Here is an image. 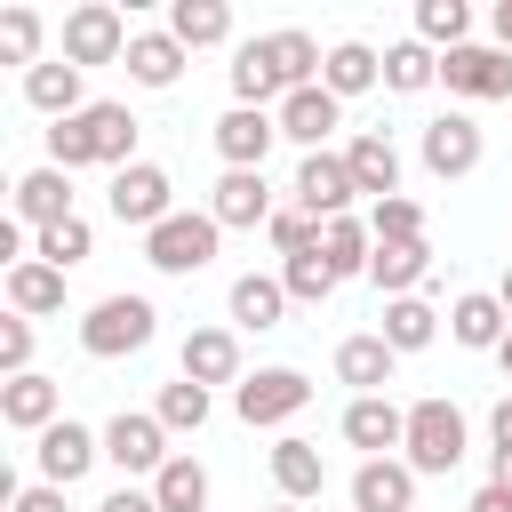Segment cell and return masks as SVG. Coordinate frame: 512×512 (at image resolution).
<instances>
[{
    "label": "cell",
    "mask_w": 512,
    "mask_h": 512,
    "mask_svg": "<svg viewBox=\"0 0 512 512\" xmlns=\"http://www.w3.org/2000/svg\"><path fill=\"white\" fill-rule=\"evenodd\" d=\"M160 336V312H152V296H96L88 304V320H80V352L88 360H128V352H144Z\"/></svg>",
    "instance_id": "obj_1"
},
{
    "label": "cell",
    "mask_w": 512,
    "mask_h": 512,
    "mask_svg": "<svg viewBox=\"0 0 512 512\" xmlns=\"http://www.w3.org/2000/svg\"><path fill=\"white\" fill-rule=\"evenodd\" d=\"M464 408L456 400H440V392H424L416 408H408V440H400V456H408V472L424 480V472H456L464 464Z\"/></svg>",
    "instance_id": "obj_2"
},
{
    "label": "cell",
    "mask_w": 512,
    "mask_h": 512,
    "mask_svg": "<svg viewBox=\"0 0 512 512\" xmlns=\"http://www.w3.org/2000/svg\"><path fill=\"white\" fill-rule=\"evenodd\" d=\"M216 240H224V224H216L208 208H176L168 224H152V232H144V264H152V272H168V280H184V272L216 264Z\"/></svg>",
    "instance_id": "obj_3"
},
{
    "label": "cell",
    "mask_w": 512,
    "mask_h": 512,
    "mask_svg": "<svg viewBox=\"0 0 512 512\" xmlns=\"http://www.w3.org/2000/svg\"><path fill=\"white\" fill-rule=\"evenodd\" d=\"M440 80H448V96H464V104H512V56H504L496 40L448 48V56H440Z\"/></svg>",
    "instance_id": "obj_4"
},
{
    "label": "cell",
    "mask_w": 512,
    "mask_h": 512,
    "mask_svg": "<svg viewBox=\"0 0 512 512\" xmlns=\"http://www.w3.org/2000/svg\"><path fill=\"white\" fill-rule=\"evenodd\" d=\"M232 408H240V424H288L312 408V376L304 368H256L232 384Z\"/></svg>",
    "instance_id": "obj_5"
},
{
    "label": "cell",
    "mask_w": 512,
    "mask_h": 512,
    "mask_svg": "<svg viewBox=\"0 0 512 512\" xmlns=\"http://www.w3.org/2000/svg\"><path fill=\"white\" fill-rule=\"evenodd\" d=\"M128 40H136V32L120 24L112 0H80V8L64 16V64H80V72H88V64H120Z\"/></svg>",
    "instance_id": "obj_6"
},
{
    "label": "cell",
    "mask_w": 512,
    "mask_h": 512,
    "mask_svg": "<svg viewBox=\"0 0 512 512\" xmlns=\"http://www.w3.org/2000/svg\"><path fill=\"white\" fill-rule=\"evenodd\" d=\"M296 208L304 216H320V224H336V216H352V200H360V184H352V168H344V152H304L296 160Z\"/></svg>",
    "instance_id": "obj_7"
},
{
    "label": "cell",
    "mask_w": 512,
    "mask_h": 512,
    "mask_svg": "<svg viewBox=\"0 0 512 512\" xmlns=\"http://www.w3.org/2000/svg\"><path fill=\"white\" fill-rule=\"evenodd\" d=\"M112 216H120V224H136V232L168 224V216H176V184H168V168H152V160L120 168V176H112Z\"/></svg>",
    "instance_id": "obj_8"
},
{
    "label": "cell",
    "mask_w": 512,
    "mask_h": 512,
    "mask_svg": "<svg viewBox=\"0 0 512 512\" xmlns=\"http://www.w3.org/2000/svg\"><path fill=\"white\" fill-rule=\"evenodd\" d=\"M480 120L472 112H440V120H424V168L440 176V184H456V176H472L480 168Z\"/></svg>",
    "instance_id": "obj_9"
},
{
    "label": "cell",
    "mask_w": 512,
    "mask_h": 512,
    "mask_svg": "<svg viewBox=\"0 0 512 512\" xmlns=\"http://www.w3.org/2000/svg\"><path fill=\"white\" fill-rule=\"evenodd\" d=\"M104 456H112L120 472H160V464H168V424H160L152 408H120V416L104 424Z\"/></svg>",
    "instance_id": "obj_10"
},
{
    "label": "cell",
    "mask_w": 512,
    "mask_h": 512,
    "mask_svg": "<svg viewBox=\"0 0 512 512\" xmlns=\"http://www.w3.org/2000/svg\"><path fill=\"white\" fill-rule=\"evenodd\" d=\"M208 216H216L224 232L272 224L280 208H272V184H264V168H224V176H216V192H208Z\"/></svg>",
    "instance_id": "obj_11"
},
{
    "label": "cell",
    "mask_w": 512,
    "mask_h": 512,
    "mask_svg": "<svg viewBox=\"0 0 512 512\" xmlns=\"http://www.w3.org/2000/svg\"><path fill=\"white\" fill-rule=\"evenodd\" d=\"M32 456H40V480H48V488H72V480H88V464L104 456V432H88V424H72V416H64V424H48V432H40V448H32Z\"/></svg>",
    "instance_id": "obj_12"
},
{
    "label": "cell",
    "mask_w": 512,
    "mask_h": 512,
    "mask_svg": "<svg viewBox=\"0 0 512 512\" xmlns=\"http://www.w3.org/2000/svg\"><path fill=\"white\" fill-rule=\"evenodd\" d=\"M272 144H280V112H248V104H232V112L216 120V160H224V168H264Z\"/></svg>",
    "instance_id": "obj_13"
},
{
    "label": "cell",
    "mask_w": 512,
    "mask_h": 512,
    "mask_svg": "<svg viewBox=\"0 0 512 512\" xmlns=\"http://www.w3.org/2000/svg\"><path fill=\"white\" fill-rule=\"evenodd\" d=\"M0 424H16V432H48V424H64V384L56 376H8L0 384Z\"/></svg>",
    "instance_id": "obj_14"
},
{
    "label": "cell",
    "mask_w": 512,
    "mask_h": 512,
    "mask_svg": "<svg viewBox=\"0 0 512 512\" xmlns=\"http://www.w3.org/2000/svg\"><path fill=\"white\" fill-rule=\"evenodd\" d=\"M344 440L360 448V464H368V456H392V448L408 440V408H392L384 392H368V400L344 408Z\"/></svg>",
    "instance_id": "obj_15"
},
{
    "label": "cell",
    "mask_w": 512,
    "mask_h": 512,
    "mask_svg": "<svg viewBox=\"0 0 512 512\" xmlns=\"http://www.w3.org/2000/svg\"><path fill=\"white\" fill-rule=\"evenodd\" d=\"M416 504V472L408 456H368L352 472V512H408Z\"/></svg>",
    "instance_id": "obj_16"
},
{
    "label": "cell",
    "mask_w": 512,
    "mask_h": 512,
    "mask_svg": "<svg viewBox=\"0 0 512 512\" xmlns=\"http://www.w3.org/2000/svg\"><path fill=\"white\" fill-rule=\"evenodd\" d=\"M344 168H352V184H360L368 200H392V192H400V144H392L384 128H360V136L344 144Z\"/></svg>",
    "instance_id": "obj_17"
},
{
    "label": "cell",
    "mask_w": 512,
    "mask_h": 512,
    "mask_svg": "<svg viewBox=\"0 0 512 512\" xmlns=\"http://www.w3.org/2000/svg\"><path fill=\"white\" fill-rule=\"evenodd\" d=\"M64 216H80L64 168H32V176H16V224H24V232H48V224H64Z\"/></svg>",
    "instance_id": "obj_18"
},
{
    "label": "cell",
    "mask_w": 512,
    "mask_h": 512,
    "mask_svg": "<svg viewBox=\"0 0 512 512\" xmlns=\"http://www.w3.org/2000/svg\"><path fill=\"white\" fill-rule=\"evenodd\" d=\"M448 336H456L464 352H496V344L512 336V312H504V296H488V288L456 296V304H448Z\"/></svg>",
    "instance_id": "obj_19"
},
{
    "label": "cell",
    "mask_w": 512,
    "mask_h": 512,
    "mask_svg": "<svg viewBox=\"0 0 512 512\" xmlns=\"http://www.w3.org/2000/svg\"><path fill=\"white\" fill-rule=\"evenodd\" d=\"M24 104H32V112H48V120H72V112H88V88H80V64H64V56H48V64H32V72H24Z\"/></svg>",
    "instance_id": "obj_20"
},
{
    "label": "cell",
    "mask_w": 512,
    "mask_h": 512,
    "mask_svg": "<svg viewBox=\"0 0 512 512\" xmlns=\"http://www.w3.org/2000/svg\"><path fill=\"white\" fill-rule=\"evenodd\" d=\"M80 128H88V152H96V168H136V112L128 104H88L80 112Z\"/></svg>",
    "instance_id": "obj_21"
},
{
    "label": "cell",
    "mask_w": 512,
    "mask_h": 512,
    "mask_svg": "<svg viewBox=\"0 0 512 512\" xmlns=\"http://www.w3.org/2000/svg\"><path fill=\"white\" fill-rule=\"evenodd\" d=\"M184 376L208 384V392L216 384H240V336L232 328H192L184 336Z\"/></svg>",
    "instance_id": "obj_22"
},
{
    "label": "cell",
    "mask_w": 512,
    "mask_h": 512,
    "mask_svg": "<svg viewBox=\"0 0 512 512\" xmlns=\"http://www.w3.org/2000/svg\"><path fill=\"white\" fill-rule=\"evenodd\" d=\"M120 64H128L136 88H176V80H184V40H176V32H136Z\"/></svg>",
    "instance_id": "obj_23"
},
{
    "label": "cell",
    "mask_w": 512,
    "mask_h": 512,
    "mask_svg": "<svg viewBox=\"0 0 512 512\" xmlns=\"http://www.w3.org/2000/svg\"><path fill=\"white\" fill-rule=\"evenodd\" d=\"M376 80H384V56H376L368 40H336L328 64H320V88H328L336 104H344V96H368Z\"/></svg>",
    "instance_id": "obj_24"
},
{
    "label": "cell",
    "mask_w": 512,
    "mask_h": 512,
    "mask_svg": "<svg viewBox=\"0 0 512 512\" xmlns=\"http://www.w3.org/2000/svg\"><path fill=\"white\" fill-rule=\"evenodd\" d=\"M336 120H344V104H336L328 88H296V96L280 104V136H288V144H304V152H320Z\"/></svg>",
    "instance_id": "obj_25"
},
{
    "label": "cell",
    "mask_w": 512,
    "mask_h": 512,
    "mask_svg": "<svg viewBox=\"0 0 512 512\" xmlns=\"http://www.w3.org/2000/svg\"><path fill=\"white\" fill-rule=\"evenodd\" d=\"M392 360H400V352H392L384 336H344V344H336V384H352V392L368 400V392L392 384Z\"/></svg>",
    "instance_id": "obj_26"
},
{
    "label": "cell",
    "mask_w": 512,
    "mask_h": 512,
    "mask_svg": "<svg viewBox=\"0 0 512 512\" xmlns=\"http://www.w3.org/2000/svg\"><path fill=\"white\" fill-rule=\"evenodd\" d=\"M8 312H24V320L64 312V272H56V264H40V256L8 264Z\"/></svg>",
    "instance_id": "obj_27"
},
{
    "label": "cell",
    "mask_w": 512,
    "mask_h": 512,
    "mask_svg": "<svg viewBox=\"0 0 512 512\" xmlns=\"http://www.w3.org/2000/svg\"><path fill=\"white\" fill-rule=\"evenodd\" d=\"M272 480H280V496H288V504H304V496H320V488H328V456H320L312 440H296V432H288V440L272 448Z\"/></svg>",
    "instance_id": "obj_28"
},
{
    "label": "cell",
    "mask_w": 512,
    "mask_h": 512,
    "mask_svg": "<svg viewBox=\"0 0 512 512\" xmlns=\"http://www.w3.org/2000/svg\"><path fill=\"white\" fill-rule=\"evenodd\" d=\"M264 56H272V72L288 80V96H296V88H320V64H328V56H320L312 32H296V24H288V32H264Z\"/></svg>",
    "instance_id": "obj_29"
},
{
    "label": "cell",
    "mask_w": 512,
    "mask_h": 512,
    "mask_svg": "<svg viewBox=\"0 0 512 512\" xmlns=\"http://www.w3.org/2000/svg\"><path fill=\"white\" fill-rule=\"evenodd\" d=\"M280 312H288V288H280V272H240L232 280V320L240 328H280Z\"/></svg>",
    "instance_id": "obj_30"
},
{
    "label": "cell",
    "mask_w": 512,
    "mask_h": 512,
    "mask_svg": "<svg viewBox=\"0 0 512 512\" xmlns=\"http://www.w3.org/2000/svg\"><path fill=\"white\" fill-rule=\"evenodd\" d=\"M232 96H240L248 112H264V104H288V80L272 72V56H264V40H248V48L232 56Z\"/></svg>",
    "instance_id": "obj_31"
},
{
    "label": "cell",
    "mask_w": 512,
    "mask_h": 512,
    "mask_svg": "<svg viewBox=\"0 0 512 512\" xmlns=\"http://www.w3.org/2000/svg\"><path fill=\"white\" fill-rule=\"evenodd\" d=\"M368 280L384 296H416V280H432V240H408V248H376L368 256Z\"/></svg>",
    "instance_id": "obj_32"
},
{
    "label": "cell",
    "mask_w": 512,
    "mask_h": 512,
    "mask_svg": "<svg viewBox=\"0 0 512 512\" xmlns=\"http://www.w3.org/2000/svg\"><path fill=\"white\" fill-rule=\"evenodd\" d=\"M152 496H160V512H208V464L200 456H168L152 472Z\"/></svg>",
    "instance_id": "obj_33"
},
{
    "label": "cell",
    "mask_w": 512,
    "mask_h": 512,
    "mask_svg": "<svg viewBox=\"0 0 512 512\" xmlns=\"http://www.w3.org/2000/svg\"><path fill=\"white\" fill-rule=\"evenodd\" d=\"M168 32L184 40V56L192 48H216V40H232V8L224 0H176L168 8Z\"/></svg>",
    "instance_id": "obj_34"
},
{
    "label": "cell",
    "mask_w": 512,
    "mask_h": 512,
    "mask_svg": "<svg viewBox=\"0 0 512 512\" xmlns=\"http://www.w3.org/2000/svg\"><path fill=\"white\" fill-rule=\"evenodd\" d=\"M320 256H328V272H336V280H352V272H368L376 232H368L360 216H336V224H320Z\"/></svg>",
    "instance_id": "obj_35"
},
{
    "label": "cell",
    "mask_w": 512,
    "mask_h": 512,
    "mask_svg": "<svg viewBox=\"0 0 512 512\" xmlns=\"http://www.w3.org/2000/svg\"><path fill=\"white\" fill-rule=\"evenodd\" d=\"M376 336H384L392 352H424V344L440 336V312H432L424 296H392V304H384V328H376Z\"/></svg>",
    "instance_id": "obj_36"
},
{
    "label": "cell",
    "mask_w": 512,
    "mask_h": 512,
    "mask_svg": "<svg viewBox=\"0 0 512 512\" xmlns=\"http://www.w3.org/2000/svg\"><path fill=\"white\" fill-rule=\"evenodd\" d=\"M432 80H440V56H432L424 40H392V48H384V88H392V96H424Z\"/></svg>",
    "instance_id": "obj_37"
},
{
    "label": "cell",
    "mask_w": 512,
    "mask_h": 512,
    "mask_svg": "<svg viewBox=\"0 0 512 512\" xmlns=\"http://www.w3.org/2000/svg\"><path fill=\"white\" fill-rule=\"evenodd\" d=\"M32 256H40V264H56V272L88 264V256H96V232H88V216H64V224L32 232Z\"/></svg>",
    "instance_id": "obj_38"
},
{
    "label": "cell",
    "mask_w": 512,
    "mask_h": 512,
    "mask_svg": "<svg viewBox=\"0 0 512 512\" xmlns=\"http://www.w3.org/2000/svg\"><path fill=\"white\" fill-rule=\"evenodd\" d=\"M464 32H472V8L464 0H416V40L424 48H464Z\"/></svg>",
    "instance_id": "obj_39"
},
{
    "label": "cell",
    "mask_w": 512,
    "mask_h": 512,
    "mask_svg": "<svg viewBox=\"0 0 512 512\" xmlns=\"http://www.w3.org/2000/svg\"><path fill=\"white\" fill-rule=\"evenodd\" d=\"M368 232H376V248H408V240H424V208L408 192H392V200L368 208Z\"/></svg>",
    "instance_id": "obj_40"
},
{
    "label": "cell",
    "mask_w": 512,
    "mask_h": 512,
    "mask_svg": "<svg viewBox=\"0 0 512 512\" xmlns=\"http://www.w3.org/2000/svg\"><path fill=\"white\" fill-rule=\"evenodd\" d=\"M280 288H288V304H328L344 280H336V272H328V256L312 248V256H288V264H280Z\"/></svg>",
    "instance_id": "obj_41"
},
{
    "label": "cell",
    "mask_w": 512,
    "mask_h": 512,
    "mask_svg": "<svg viewBox=\"0 0 512 512\" xmlns=\"http://www.w3.org/2000/svg\"><path fill=\"white\" fill-rule=\"evenodd\" d=\"M152 416H160L168 432H200V424H208V384H192V376H176V384H160V400H152Z\"/></svg>",
    "instance_id": "obj_42"
},
{
    "label": "cell",
    "mask_w": 512,
    "mask_h": 512,
    "mask_svg": "<svg viewBox=\"0 0 512 512\" xmlns=\"http://www.w3.org/2000/svg\"><path fill=\"white\" fill-rule=\"evenodd\" d=\"M0 64H24V72L48 64V56H40V16H32V8H8V16H0Z\"/></svg>",
    "instance_id": "obj_43"
},
{
    "label": "cell",
    "mask_w": 512,
    "mask_h": 512,
    "mask_svg": "<svg viewBox=\"0 0 512 512\" xmlns=\"http://www.w3.org/2000/svg\"><path fill=\"white\" fill-rule=\"evenodd\" d=\"M264 232H272L280 264H288V256H312V248H320V216H304V208H280V216H272Z\"/></svg>",
    "instance_id": "obj_44"
},
{
    "label": "cell",
    "mask_w": 512,
    "mask_h": 512,
    "mask_svg": "<svg viewBox=\"0 0 512 512\" xmlns=\"http://www.w3.org/2000/svg\"><path fill=\"white\" fill-rule=\"evenodd\" d=\"M0 376H32V320L24 312L0 320Z\"/></svg>",
    "instance_id": "obj_45"
},
{
    "label": "cell",
    "mask_w": 512,
    "mask_h": 512,
    "mask_svg": "<svg viewBox=\"0 0 512 512\" xmlns=\"http://www.w3.org/2000/svg\"><path fill=\"white\" fill-rule=\"evenodd\" d=\"M8 512H64V488L32 480V488H16V504H8Z\"/></svg>",
    "instance_id": "obj_46"
},
{
    "label": "cell",
    "mask_w": 512,
    "mask_h": 512,
    "mask_svg": "<svg viewBox=\"0 0 512 512\" xmlns=\"http://www.w3.org/2000/svg\"><path fill=\"white\" fill-rule=\"evenodd\" d=\"M96 512H160V496H152V488H112Z\"/></svg>",
    "instance_id": "obj_47"
},
{
    "label": "cell",
    "mask_w": 512,
    "mask_h": 512,
    "mask_svg": "<svg viewBox=\"0 0 512 512\" xmlns=\"http://www.w3.org/2000/svg\"><path fill=\"white\" fill-rule=\"evenodd\" d=\"M488 440H496V456H512V392L488 408Z\"/></svg>",
    "instance_id": "obj_48"
},
{
    "label": "cell",
    "mask_w": 512,
    "mask_h": 512,
    "mask_svg": "<svg viewBox=\"0 0 512 512\" xmlns=\"http://www.w3.org/2000/svg\"><path fill=\"white\" fill-rule=\"evenodd\" d=\"M464 512H512V496L488 480V488H472V504H464Z\"/></svg>",
    "instance_id": "obj_49"
},
{
    "label": "cell",
    "mask_w": 512,
    "mask_h": 512,
    "mask_svg": "<svg viewBox=\"0 0 512 512\" xmlns=\"http://www.w3.org/2000/svg\"><path fill=\"white\" fill-rule=\"evenodd\" d=\"M488 32H496V48L512 56V0H496V8H488Z\"/></svg>",
    "instance_id": "obj_50"
},
{
    "label": "cell",
    "mask_w": 512,
    "mask_h": 512,
    "mask_svg": "<svg viewBox=\"0 0 512 512\" xmlns=\"http://www.w3.org/2000/svg\"><path fill=\"white\" fill-rule=\"evenodd\" d=\"M496 488H504V496H512V456H496Z\"/></svg>",
    "instance_id": "obj_51"
},
{
    "label": "cell",
    "mask_w": 512,
    "mask_h": 512,
    "mask_svg": "<svg viewBox=\"0 0 512 512\" xmlns=\"http://www.w3.org/2000/svg\"><path fill=\"white\" fill-rule=\"evenodd\" d=\"M496 296H504V312H512V264H504V280H496Z\"/></svg>",
    "instance_id": "obj_52"
},
{
    "label": "cell",
    "mask_w": 512,
    "mask_h": 512,
    "mask_svg": "<svg viewBox=\"0 0 512 512\" xmlns=\"http://www.w3.org/2000/svg\"><path fill=\"white\" fill-rule=\"evenodd\" d=\"M496 360H504V376H512V336H504V344H496Z\"/></svg>",
    "instance_id": "obj_53"
},
{
    "label": "cell",
    "mask_w": 512,
    "mask_h": 512,
    "mask_svg": "<svg viewBox=\"0 0 512 512\" xmlns=\"http://www.w3.org/2000/svg\"><path fill=\"white\" fill-rule=\"evenodd\" d=\"M272 512H296V504H272Z\"/></svg>",
    "instance_id": "obj_54"
}]
</instances>
